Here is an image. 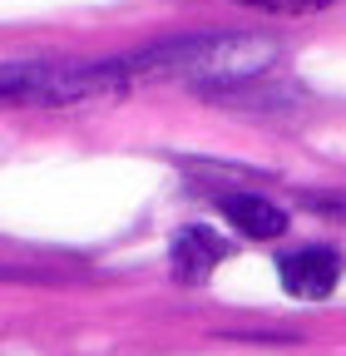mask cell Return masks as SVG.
Returning <instances> with one entry per match:
<instances>
[{
    "label": "cell",
    "instance_id": "cell-1",
    "mask_svg": "<svg viewBox=\"0 0 346 356\" xmlns=\"http://www.w3.org/2000/svg\"><path fill=\"white\" fill-rule=\"evenodd\" d=\"M277 277L292 297H331V287L341 282V252L327 248V243H312V248H292L277 257Z\"/></svg>",
    "mask_w": 346,
    "mask_h": 356
},
{
    "label": "cell",
    "instance_id": "cell-2",
    "mask_svg": "<svg viewBox=\"0 0 346 356\" xmlns=\"http://www.w3.org/2000/svg\"><path fill=\"white\" fill-rule=\"evenodd\" d=\"M228 252H233V248H228L218 233H213V228L193 222V228H183L179 238H173V273L188 277V282H203L213 267L228 257Z\"/></svg>",
    "mask_w": 346,
    "mask_h": 356
},
{
    "label": "cell",
    "instance_id": "cell-3",
    "mask_svg": "<svg viewBox=\"0 0 346 356\" xmlns=\"http://www.w3.org/2000/svg\"><path fill=\"white\" fill-rule=\"evenodd\" d=\"M223 213L247 238H282L287 233V213L267 198H257V193H223Z\"/></svg>",
    "mask_w": 346,
    "mask_h": 356
},
{
    "label": "cell",
    "instance_id": "cell-4",
    "mask_svg": "<svg viewBox=\"0 0 346 356\" xmlns=\"http://www.w3.org/2000/svg\"><path fill=\"white\" fill-rule=\"evenodd\" d=\"M50 79H55V65H45V60H15V65H0V104H30V99H45Z\"/></svg>",
    "mask_w": 346,
    "mask_h": 356
},
{
    "label": "cell",
    "instance_id": "cell-5",
    "mask_svg": "<svg viewBox=\"0 0 346 356\" xmlns=\"http://www.w3.org/2000/svg\"><path fill=\"white\" fill-rule=\"evenodd\" d=\"M242 6H257V10H272V15H302V10H317V6H331V0H242Z\"/></svg>",
    "mask_w": 346,
    "mask_h": 356
},
{
    "label": "cell",
    "instance_id": "cell-6",
    "mask_svg": "<svg viewBox=\"0 0 346 356\" xmlns=\"http://www.w3.org/2000/svg\"><path fill=\"white\" fill-rule=\"evenodd\" d=\"M312 208H327V218H346V198H312Z\"/></svg>",
    "mask_w": 346,
    "mask_h": 356
}]
</instances>
